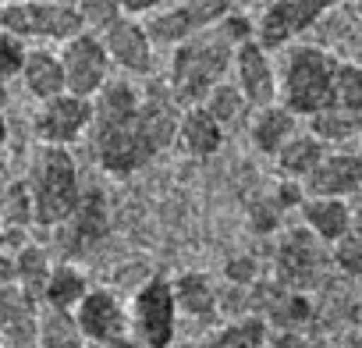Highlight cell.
<instances>
[{"label":"cell","mask_w":362,"mask_h":348,"mask_svg":"<svg viewBox=\"0 0 362 348\" xmlns=\"http://www.w3.org/2000/svg\"><path fill=\"white\" fill-rule=\"evenodd\" d=\"M256 36V22L242 11H235L228 22L217 29L196 33L189 43L170 50V68H167V89L181 110L203 107L206 96L228 82V71L235 64V50Z\"/></svg>","instance_id":"6da1fadb"},{"label":"cell","mask_w":362,"mask_h":348,"mask_svg":"<svg viewBox=\"0 0 362 348\" xmlns=\"http://www.w3.org/2000/svg\"><path fill=\"white\" fill-rule=\"evenodd\" d=\"M29 192L36 203V224L40 228H64L78 207H82V178L71 149L61 146H40L29 163Z\"/></svg>","instance_id":"7a4b0ae2"},{"label":"cell","mask_w":362,"mask_h":348,"mask_svg":"<svg viewBox=\"0 0 362 348\" xmlns=\"http://www.w3.org/2000/svg\"><path fill=\"white\" fill-rule=\"evenodd\" d=\"M337 57L327 47L316 43H291L284 50V61L277 68L281 75V103L295 117H313L330 107L334 96V75H337Z\"/></svg>","instance_id":"3957f363"},{"label":"cell","mask_w":362,"mask_h":348,"mask_svg":"<svg viewBox=\"0 0 362 348\" xmlns=\"http://www.w3.org/2000/svg\"><path fill=\"white\" fill-rule=\"evenodd\" d=\"M177 302H174V281L170 277H146L132 302H128V323L132 334L146 344V348H170L174 334H177Z\"/></svg>","instance_id":"277c9868"},{"label":"cell","mask_w":362,"mask_h":348,"mask_svg":"<svg viewBox=\"0 0 362 348\" xmlns=\"http://www.w3.org/2000/svg\"><path fill=\"white\" fill-rule=\"evenodd\" d=\"M0 29L25 40L68 43L82 33V18L75 4H54V0H8L0 8Z\"/></svg>","instance_id":"5b68a950"},{"label":"cell","mask_w":362,"mask_h":348,"mask_svg":"<svg viewBox=\"0 0 362 348\" xmlns=\"http://www.w3.org/2000/svg\"><path fill=\"white\" fill-rule=\"evenodd\" d=\"M93 153L100 167L114 178H128L142 163H149L156 153L142 132V110L132 121H93Z\"/></svg>","instance_id":"8992f818"},{"label":"cell","mask_w":362,"mask_h":348,"mask_svg":"<svg viewBox=\"0 0 362 348\" xmlns=\"http://www.w3.org/2000/svg\"><path fill=\"white\" fill-rule=\"evenodd\" d=\"M57 54H61L64 82H68V93H71V96L96 100V96L107 89L114 61H110V54H107V47H103L100 36L78 33V36H71L68 43H61Z\"/></svg>","instance_id":"52a82bcc"},{"label":"cell","mask_w":362,"mask_h":348,"mask_svg":"<svg viewBox=\"0 0 362 348\" xmlns=\"http://www.w3.org/2000/svg\"><path fill=\"white\" fill-rule=\"evenodd\" d=\"M341 0H270L256 15V40L267 50H288L302 33H309Z\"/></svg>","instance_id":"ba28073f"},{"label":"cell","mask_w":362,"mask_h":348,"mask_svg":"<svg viewBox=\"0 0 362 348\" xmlns=\"http://www.w3.org/2000/svg\"><path fill=\"white\" fill-rule=\"evenodd\" d=\"M323 270V242L309 228H288L274 253V281L284 291L305 295Z\"/></svg>","instance_id":"9c48e42d"},{"label":"cell","mask_w":362,"mask_h":348,"mask_svg":"<svg viewBox=\"0 0 362 348\" xmlns=\"http://www.w3.org/2000/svg\"><path fill=\"white\" fill-rule=\"evenodd\" d=\"M33 132H36L40 146L71 149L82 135L93 132V100L61 93V96L40 103L33 114Z\"/></svg>","instance_id":"30bf717a"},{"label":"cell","mask_w":362,"mask_h":348,"mask_svg":"<svg viewBox=\"0 0 362 348\" xmlns=\"http://www.w3.org/2000/svg\"><path fill=\"white\" fill-rule=\"evenodd\" d=\"M231 82L242 89V96L249 100L252 110L259 107H270V103H281V75H277V64L270 57V50L252 36L245 40L238 50H235V64H231Z\"/></svg>","instance_id":"8fae6325"},{"label":"cell","mask_w":362,"mask_h":348,"mask_svg":"<svg viewBox=\"0 0 362 348\" xmlns=\"http://www.w3.org/2000/svg\"><path fill=\"white\" fill-rule=\"evenodd\" d=\"M75 320H78V330L86 334V341L93 348H107L110 341H117L132 330L128 306L110 288H93L82 298V306L75 309Z\"/></svg>","instance_id":"7c38bea8"},{"label":"cell","mask_w":362,"mask_h":348,"mask_svg":"<svg viewBox=\"0 0 362 348\" xmlns=\"http://www.w3.org/2000/svg\"><path fill=\"white\" fill-rule=\"evenodd\" d=\"M100 40H103V47H107L114 68H121V71H128V75H149V71H153L156 47H153V40H149L142 18L121 15Z\"/></svg>","instance_id":"4fadbf2b"},{"label":"cell","mask_w":362,"mask_h":348,"mask_svg":"<svg viewBox=\"0 0 362 348\" xmlns=\"http://www.w3.org/2000/svg\"><path fill=\"white\" fill-rule=\"evenodd\" d=\"M305 196L323 199H355L362 192V153L351 149H330L323 163L305 178Z\"/></svg>","instance_id":"5bb4252c"},{"label":"cell","mask_w":362,"mask_h":348,"mask_svg":"<svg viewBox=\"0 0 362 348\" xmlns=\"http://www.w3.org/2000/svg\"><path fill=\"white\" fill-rule=\"evenodd\" d=\"M40 309L43 302L29 295L22 284L0 288V337H4L8 348H36Z\"/></svg>","instance_id":"9a60e30c"},{"label":"cell","mask_w":362,"mask_h":348,"mask_svg":"<svg viewBox=\"0 0 362 348\" xmlns=\"http://www.w3.org/2000/svg\"><path fill=\"white\" fill-rule=\"evenodd\" d=\"M298 214H302V228H309L323 245H337L341 238L351 235V203L348 199L305 196Z\"/></svg>","instance_id":"2e32d148"},{"label":"cell","mask_w":362,"mask_h":348,"mask_svg":"<svg viewBox=\"0 0 362 348\" xmlns=\"http://www.w3.org/2000/svg\"><path fill=\"white\" fill-rule=\"evenodd\" d=\"M22 86L33 100L47 103L61 93H68V82H64V64H61V54L57 50H47V47H33L29 57H25V68H22Z\"/></svg>","instance_id":"e0dca14e"},{"label":"cell","mask_w":362,"mask_h":348,"mask_svg":"<svg viewBox=\"0 0 362 348\" xmlns=\"http://www.w3.org/2000/svg\"><path fill=\"white\" fill-rule=\"evenodd\" d=\"M295 135H298V117L284 103H270V107H259L252 114L249 139L263 156H277Z\"/></svg>","instance_id":"ac0fdd59"},{"label":"cell","mask_w":362,"mask_h":348,"mask_svg":"<svg viewBox=\"0 0 362 348\" xmlns=\"http://www.w3.org/2000/svg\"><path fill=\"white\" fill-rule=\"evenodd\" d=\"M177 142L189 156L206 160L224 146V124L210 117L206 107H189L181 110V128H177Z\"/></svg>","instance_id":"d6986e66"},{"label":"cell","mask_w":362,"mask_h":348,"mask_svg":"<svg viewBox=\"0 0 362 348\" xmlns=\"http://www.w3.org/2000/svg\"><path fill=\"white\" fill-rule=\"evenodd\" d=\"M174 302L181 316H192V320H210L221 309V295L214 281L199 270H185L174 277Z\"/></svg>","instance_id":"ffe728a7"},{"label":"cell","mask_w":362,"mask_h":348,"mask_svg":"<svg viewBox=\"0 0 362 348\" xmlns=\"http://www.w3.org/2000/svg\"><path fill=\"white\" fill-rule=\"evenodd\" d=\"M89 277L75 267V263H54L47 288H43V306L47 309H61V313H75L82 306V298L89 295Z\"/></svg>","instance_id":"44dd1931"},{"label":"cell","mask_w":362,"mask_h":348,"mask_svg":"<svg viewBox=\"0 0 362 348\" xmlns=\"http://www.w3.org/2000/svg\"><path fill=\"white\" fill-rule=\"evenodd\" d=\"M327 153H330V149H327L316 135L298 132V135L277 153V170H281V178H284V182H298V185H305V178L323 163Z\"/></svg>","instance_id":"7402d4cb"},{"label":"cell","mask_w":362,"mask_h":348,"mask_svg":"<svg viewBox=\"0 0 362 348\" xmlns=\"http://www.w3.org/2000/svg\"><path fill=\"white\" fill-rule=\"evenodd\" d=\"M270 344V323L256 313H245L217 330H210L196 348H267Z\"/></svg>","instance_id":"603a6c76"},{"label":"cell","mask_w":362,"mask_h":348,"mask_svg":"<svg viewBox=\"0 0 362 348\" xmlns=\"http://www.w3.org/2000/svg\"><path fill=\"white\" fill-rule=\"evenodd\" d=\"M142 22H146V33H149L153 47H170L174 50V47L189 43L196 36V25H192V18L185 15L181 4H167L163 11H156V15H149Z\"/></svg>","instance_id":"cb8c5ba5"},{"label":"cell","mask_w":362,"mask_h":348,"mask_svg":"<svg viewBox=\"0 0 362 348\" xmlns=\"http://www.w3.org/2000/svg\"><path fill=\"white\" fill-rule=\"evenodd\" d=\"M40 348H89L86 334L78 330L75 313H61V309H40Z\"/></svg>","instance_id":"d4e9b609"},{"label":"cell","mask_w":362,"mask_h":348,"mask_svg":"<svg viewBox=\"0 0 362 348\" xmlns=\"http://www.w3.org/2000/svg\"><path fill=\"white\" fill-rule=\"evenodd\" d=\"M358 132H362V117H351V114H344L337 107H327V110H320V114L309 117V135H316L327 149L330 146L337 149L341 142L355 139Z\"/></svg>","instance_id":"484cf974"},{"label":"cell","mask_w":362,"mask_h":348,"mask_svg":"<svg viewBox=\"0 0 362 348\" xmlns=\"http://www.w3.org/2000/svg\"><path fill=\"white\" fill-rule=\"evenodd\" d=\"M64 228L75 231V245H93V242H100L103 231H107V207H103V196H100V192L82 196L78 214H75Z\"/></svg>","instance_id":"4316f807"},{"label":"cell","mask_w":362,"mask_h":348,"mask_svg":"<svg viewBox=\"0 0 362 348\" xmlns=\"http://www.w3.org/2000/svg\"><path fill=\"white\" fill-rule=\"evenodd\" d=\"M330 107H337V110H344L351 117H362V64H355V61H341L337 64Z\"/></svg>","instance_id":"83f0119b"},{"label":"cell","mask_w":362,"mask_h":348,"mask_svg":"<svg viewBox=\"0 0 362 348\" xmlns=\"http://www.w3.org/2000/svg\"><path fill=\"white\" fill-rule=\"evenodd\" d=\"M15 260H18V284H22L29 295L43 298L47 277H50V270H54V263H50L47 249L33 242V245H25L22 253H15Z\"/></svg>","instance_id":"f1b7e54d"},{"label":"cell","mask_w":362,"mask_h":348,"mask_svg":"<svg viewBox=\"0 0 362 348\" xmlns=\"http://www.w3.org/2000/svg\"><path fill=\"white\" fill-rule=\"evenodd\" d=\"M0 224L4 228H33L36 224V203L29 192V182H11L4 196V210H0Z\"/></svg>","instance_id":"f546056e"},{"label":"cell","mask_w":362,"mask_h":348,"mask_svg":"<svg viewBox=\"0 0 362 348\" xmlns=\"http://www.w3.org/2000/svg\"><path fill=\"white\" fill-rule=\"evenodd\" d=\"M203 107L210 110V117H214V121H221V124L228 128V124H235V121L242 117V110L249 107V100H245V96H242V89L228 79V82H221V86L206 96V103H203Z\"/></svg>","instance_id":"4dcf8cb0"},{"label":"cell","mask_w":362,"mask_h":348,"mask_svg":"<svg viewBox=\"0 0 362 348\" xmlns=\"http://www.w3.org/2000/svg\"><path fill=\"white\" fill-rule=\"evenodd\" d=\"M181 8H185V15L192 18L196 33H206V29H217L221 22H228L238 8L235 0H177Z\"/></svg>","instance_id":"1f68e13d"},{"label":"cell","mask_w":362,"mask_h":348,"mask_svg":"<svg viewBox=\"0 0 362 348\" xmlns=\"http://www.w3.org/2000/svg\"><path fill=\"white\" fill-rule=\"evenodd\" d=\"M75 11L82 18V33H93V36H103L121 18L117 0H75Z\"/></svg>","instance_id":"d6a6232c"},{"label":"cell","mask_w":362,"mask_h":348,"mask_svg":"<svg viewBox=\"0 0 362 348\" xmlns=\"http://www.w3.org/2000/svg\"><path fill=\"white\" fill-rule=\"evenodd\" d=\"M25 57H29V47H25L18 36H11V33L0 29V86H8L15 75H22Z\"/></svg>","instance_id":"836d02e7"},{"label":"cell","mask_w":362,"mask_h":348,"mask_svg":"<svg viewBox=\"0 0 362 348\" xmlns=\"http://www.w3.org/2000/svg\"><path fill=\"white\" fill-rule=\"evenodd\" d=\"M330 260H334V267L341 274L362 277V238H355V235L341 238L337 245H330Z\"/></svg>","instance_id":"e575fe53"},{"label":"cell","mask_w":362,"mask_h":348,"mask_svg":"<svg viewBox=\"0 0 362 348\" xmlns=\"http://www.w3.org/2000/svg\"><path fill=\"white\" fill-rule=\"evenodd\" d=\"M224 277L235 288H256L259 284V267H256L252 256H231L228 267H224Z\"/></svg>","instance_id":"d590c367"},{"label":"cell","mask_w":362,"mask_h":348,"mask_svg":"<svg viewBox=\"0 0 362 348\" xmlns=\"http://www.w3.org/2000/svg\"><path fill=\"white\" fill-rule=\"evenodd\" d=\"M281 207L274 203V199H263V203H256L252 207V214H249V224L256 228V231H274L277 224H281Z\"/></svg>","instance_id":"8d00e7d4"},{"label":"cell","mask_w":362,"mask_h":348,"mask_svg":"<svg viewBox=\"0 0 362 348\" xmlns=\"http://www.w3.org/2000/svg\"><path fill=\"white\" fill-rule=\"evenodd\" d=\"M117 8L128 18H149V15H156V11L167 8V0H117Z\"/></svg>","instance_id":"74e56055"},{"label":"cell","mask_w":362,"mask_h":348,"mask_svg":"<svg viewBox=\"0 0 362 348\" xmlns=\"http://www.w3.org/2000/svg\"><path fill=\"white\" fill-rule=\"evenodd\" d=\"M18 284V260L15 253H0V288Z\"/></svg>","instance_id":"f35d334b"},{"label":"cell","mask_w":362,"mask_h":348,"mask_svg":"<svg viewBox=\"0 0 362 348\" xmlns=\"http://www.w3.org/2000/svg\"><path fill=\"white\" fill-rule=\"evenodd\" d=\"M270 341H274V348H305L302 330H277Z\"/></svg>","instance_id":"ab89813d"},{"label":"cell","mask_w":362,"mask_h":348,"mask_svg":"<svg viewBox=\"0 0 362 348\" xmlns=\"http://www.w3.org/2000/svg\"><path fill=\"white\" fill-rule=\"evenodd\" d=\"M348 203H351V235L362 238V192L355 199H348Z\"/></svg>","instance_id":"60d3db41"},{"label":"cell","mask_w":362,"mask_h":348,"mask_svg":"<svg viewBox=\"0 0 362 348\" xmlns=\"http://www.w3.org/2000/svg\"><path fill=\"white\" fill-rule=\"evenodd\" d=\"M107 348H146V344H142V341H139V337H135V334L128 330L124 337H117V341H110Z\"/></svg>","instance_id":"b9f144b4"},{"label":"cell","mask_w":362,"mask_h":348,"mask_svg":"<svg viewBox=\"0 0 362 348\" xmlns=\"http://www.w3.org/2000/svg\"><path fill=\"white\" fill-rule=\"evenodd\" d=\"M252 4H259V11H263L270 0H235V8H238V11H242V8H252Z\"/></svg>","instance_id":"7bdbcfd3"},{"label":"cell","mask_w":362,"mask_h":348,"mask_svg":"<svg viewBox=\"0 0 362 348\" xmlns=\"http://www.w3.org/2000/svg\"><path fill=\"white\" fill-rule=\"evenodd\" d=\"M4 142H8V117L0 114V146H4Z\"/></svg>","instance_id":"ee69618b"},{"label":"cell","mask_w":362,"mask_h":348,"mask_svg":"<svg viewBox=\"0 0 362 348\" xmlns=\"http://www.w3.org/2000/svg\"><path fill=\"white\" fill-rule=\"evenodd\" d=\"M0 253H8V238H4V224H0Z\"/></svg>","instance_id":"f6af8a7d"},{"label":"cell","mask_w":362,"mask_h":348,"mask_svg":"<svg viewBox=\"0 0 362 348\" xmlns=\"http://www.w3.org/2000/svg\"><path fill=\"white\" fill-rule=\"evenodd\" d=\"M4 196H8V185L0 182V210H4Z\"/></svg>","instance_id":"bcb514c9"},{"label":"cell","mask_w":362,"mask_h":348,"mask_svg":"<svg viewBox=\"0 0 362 348\" xmlns=\"http://www.w3.org/2000/svg\"><path fill=\"white\" fill-rule=\"evenodd\" d=\"M355 18L362 22V0H355Z\"/></svg>","instance_id":"7dc6e473"},{"label":"cell","mask_w":362,"mask_h":348,"mask_svg":"<svg viewBox=\"0 0 362 348\" xmlns=\"http://www.w3.org/2000/svg\"><path fill=\"white\" fill-rule=\"evenodd\" d=\"M0 170H4V146H0Z\"/></svg>","instance_id":"c3c4849f"},{"label":"cell","mask_w":362,"mask_h":348,"mask_svg":"<svg viewBox=\"0 0 362 348\" xmlns=\"http://www.w3.org/2000/svg\"><path fill=\"white\" fill-rule=\"evenodd\" d=\"M0 348H8V344H4V337H0Z\"/></svg>","instance_id":"681fc988"},{"label":"cell","mask_w":362,"mask_h":348,"mask_svg":"<svg viewBox=\"0 0 362 348\" xmlns=\"http://www.w3.org/2000/svg\"><path fill=\"white\" fill-rule=\"evenodd\" d=\"M348 4H355V0H348Z\"/></svg>","instance_id":"f907efd6"},{"label":"cell","mask_w":362,"mask_h":348,"mask_svg":"<svg viewBox=\"0 0 362 348\" xmlns=\"http://www.w3.org/2000/svg\"><path fill=\"white\" fill-rule=\"evenodd\" d=\"M36 348H40V344H36Z\"/></svg>","instance_id":"816d5d0a"}]
</instances>
